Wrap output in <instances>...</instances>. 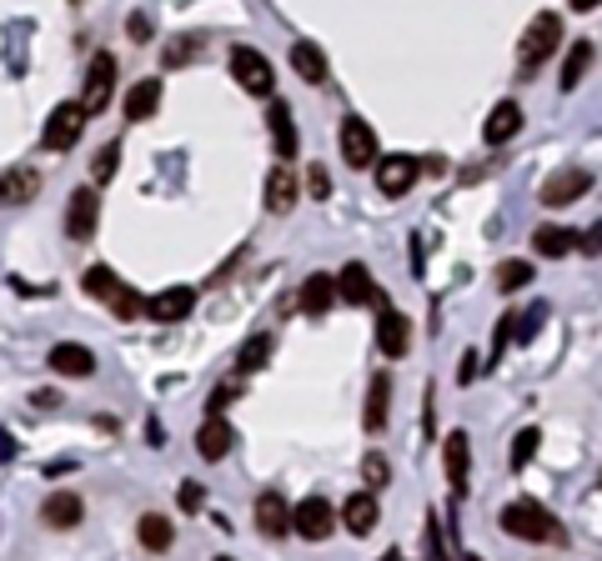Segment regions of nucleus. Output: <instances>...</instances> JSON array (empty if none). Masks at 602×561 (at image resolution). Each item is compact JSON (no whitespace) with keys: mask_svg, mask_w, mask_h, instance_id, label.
Returning <instances> with one entry per match:
<instances>
[{"mask_svg":"<svg viewBox=\"0 0 602 561\" xmlns=\"http://www.w3.org/2000/svg\"><path fill=\"white\" fill-rule=\"evenodd\" d=\"M502 531H512V536H522V541H547V546H562L567 541V531H562V521L542 506V501H512V506H502Z\"/></svg>","mask_w":602,"mask_h":561,"instance_id":"nucleus-1","label":"nucleus"},{"mask_svg":"<svg viewBox=\"0 0 602 561\" xmlns=\"http://www.w3.org/2000/svg\"><path fill=\"white\" fill-rule=\"evenodd\" d=\"M557 46H562V16H552V11L532 16V26H527L522 41H517V76H522V81L537 76V66L552 61Z\"/></svg>","mask_w":602,"mask_h":561,"instance_id":"nucleus-2","label":"nucleus"},{"mask_svg":"<svg viewBox=\"0 0 602 561\" xmlns=\"http://www.w3.org/2000/svg\"><path fill=\"white\" fill-rule=\"evenodd\" d=\"M81 286H86V296H91V301L111 306V311H116V321H136V316H141V306H146V301H141V296H136V291H131V286H126L111 266H91Z\"/></svg>","mask_w":602,"mask_h":561,"instance_id":"nucleus-3","label":"nucleus"},{"mask_svg":"<svg viewBox=\"0 0 602 561\" xmlns=\"http://www.w3.org/2000/svg\"><path fill=\"white\" fill-rule=\"evenodd\" d=\"M81 131H86V111H81V101H61V106L46 116L41 146H46V151H71V146L81 141Z\"/></svg>","mask_w":602,"mask_h":561,"instance_id":"nucleus-4","label":"nucleus"},{"mask_svg":"<svg viewBox=\"0 0 602 561\" xmlns=\"http://www.w3.org/2000/svg\"><path fill=\"white\" fill-rule=\"evenodd\" d=\"M111 96H116V56H111V51H101V56H91L81 111H86V116H101V111L111 106Z\"/></svg>","mask_w":602,"mask_h":561,"instance_id":"nucleus-5","label":"nucleus"},{"mask_svg":"<svg viewBox=\"0 0 602 561\" xmlns=\"http://www.w3.org/2000/svg\"><path fill=\"white\" fill-rule=\"evenodd\" d=\"M587 191H592V171H582V166H557V171L542 181L537 201H542V206H572V201H582Z\"/></svg>","mask_w":602,"mask_h":561,"instance_id":"nucleus-6","label":"nucleus"},{"mask_svg":"<svg viewBox=\"0 0 602 561\" xmlns=\"http://www.w3.org/2000/svg\"><path fill=\"white\" fill-rule=\"evenodd\" d=\"M291 531H301L307 541H327L337 531V506L327 496H307L301 506H291Z\"/></svg>","mask_w":602,"mask_h":561,"instance_id":"nucleus-7","label":"nucleus"},{"mask_svg":"<svg viewBox=\"0 0 602 561\" xmlns=\"http://www.w3.org/2000/svg\"><path fill=\"white\" fill-rule=\"evenodd\" d=\"M231 76H236V86L246 91V96H271V61L261 56V51H251V46H236L231 51Z\"/></svg>","mask_w":602,"mask_h":561,"instance_id":"nucleus-8","label":"nucleus"},{"mask_svg":"<svg viewBox=\"0 0 602 561\" xmlns=\"http://www.w3.org/2000/svg\"><path fill=\"white\" fill-rule=\"evenodd\" d=\"M337 141H342V161H347L352 171H367V166L377 161V131H372L362 116H347L342 131H337Z\"/></svg>","mask_w":602,"mask_h":561,"instance_id":"nucleus-9","label":"nucleus"},{"mask_svg":"<svg viewBox=\"0 0 602 561\" xmlns=\"http://www.w3.org/2000/svg\"><path fill=\"white\" fill-rule=\"evenodd\" d=\"M332 281H337V301H347V306H387V296L377 291V281L362 261H347L342 276H332Z\"/></svg>","mask_w":602,"mask_h":561,"instance_id":"nucleus-10","label":"nucleus"},{"mask_svg":"<svg viewBox=\"0 0 602 561\" xmlns=\"http://www.w3.org/2000/svg\"><path fill=\"white\" fill-rule=\"evenodd\" d=\"M96 226H101V196H96L91 186L71 191V206H66V236H71V241H91Z\"/></svg>","mask_w":602,"mask_h":561,"instance_id":"nucleus-11","label":"nucleus"},{"mask_svg":"<svg viewBox=\"0 0 602 561\" xmlns=\"http://www.w3.org/2000/svg\"><path fill=\"white\" fill-rule=\"evenodd\" d=\"M191 306H196V291H191V286H166V291H156L141 311H146L156 326H176V321L191 316Z\"/></svg>","mask_w":602,"mask_h":561,"instance_id":"nucleus-12","label":"nucleus"},{"mask_svg":"<svg viewBox=\"0 0 602 561\" xmlns=\"http://www.w3.org/2000/svg\"><path fill=\"white\" fill-rule=\"evenodd\" d=\"M417 176H422V161L417 156H387L382 166H377V191L382 196H407L412 186H417Z\"/></svg>","mask_w":602,"mask_h":561,"instance_id":"nucleus-13","label":"nucleus"},{"mask_svg":"<svg viewBox=\"0 0 602 561\" xmlns=\"http://www.w3.org/2000/svg\"><path fill=\"white\" fill-rule=\"evenodd\" d=\"M377 346H382V356H407L412 351V321L402 316V311H392V306H382V321H377Z\"/></svg>","mask_w":602,"mask_h":561,"instance_id":"nucleus-14","label":"nucleus"},{"mask_svg":"<svg viewBox=\"0 0 602 561\" xmlns=\"http://www.w3.org/2000/svg\"><path fill=\"white\" fill-rule=\"evenodd\" d=\"M251 516H256V531H261V536H286V531H291V506H286L281 491H261L256 506H251Z\"/></svg>","mask_w":602,"mask_h":561,"instance_id":"nucleus-15","label":"nucleus"},{"mask_svg":"<svg viewBox=\"0 0 602 561\" xmlns=\"http://www.w3.org/2000/svg\"><path fill=\"white\" fill-rule=\"evenodd\" d=\"M81 516H86V501H81L76 491H51V496L41 501V521H46V526H56V531L81 526Z\"/></svg>","mask_w":602,"mask_h":561,"instance_id":"nucleus-16","label":"nucleus"},{"mask_svg":"<svg viewBox=\"0 0 602 561\" xmlns=\"http://www.w3.org/2000/svg\"><path fill=\"white\" fill-rule=\"evenodd\" d=\"M517 131H522V106H517V101H497V106L487 111L482 141H487V146H507Z\"/></svg>","mask_w":602,"mask_h":561,"instance_id":"nucleus-17","label":"nucleus"},{"mask_svg":"<svg viewBox=\"0 0 602 561\" xmlns=\"http://www.w3.org/2000/svg\"><path fill=\"white\" fill-rule=\"evenodd\" d=\"M51 371H61V376H76V381H86L91 371H96V356H91V346H81V341H61V346H51Z\"/></svg>","mask_w":602,"mask_h":561,"instance_id":"nucleus-18","label":"nucleus"},{"mask_svg":"<svg viewBox=\"0 0 602 561\" xmlns=\"http://www.w3.org/2000/svg\"><path fill=\"white\" fill-rule=\"evenodd\" d=\"M231 446H236L231 421H226V416H206V426L196 431V451H201V461H221V456H231Z\"/></svg>","mask_w":602,"mask_h":561,"instance_id":"nucleus-19","label":"nucleus"},{"mask_svg":"<svg viewBox=\"0 0 602 561\" xmlns=\"http://www.w3.org/2000/svg\"><path fill=\"white\" fill-rule=\"evenodd\" d=\"M296 201H301L296 171H291V166H276V171L266 176V211H271V216H286Z\"/></svg>","mask_w":602,"mask_h":561,"instance_id":"nucleus-20","label":"nucleus"},{"mask_svg":"<svg viewBox=\"0 0 602 561\" xmlns=\"http://www.w3.org/2000/svg\"><path fill=\"white\" fill-rule=\"evenodd\" d=\"M291 71L301 76V81H307V86H327V56H322V46L317 41H296L291 46Z\"/></svg>","mask_w":602,"mask_h":561,"instance_id":"nucleus-21","label":"nucleus"},{"mask_svg":"<svg viewBox=\"0 0 602 561\" xmlns=\"http://www.w3.org/2000/svg\"><path fill=\"white\" fill-rule=\"evenodd\" d=\"M266 126H271L276 161L286 166V161L296 156V121H291V106H286V101H271V116H266Z\"/></svg>","mask_w":602,"mask_h":561,"instance_id":"nucleus-22","label":"nucleus"},{"mask_svg":"<svg viewBox=\"0 0 602 561\" xmlns=\"http://www.w3.org/2000/svg\"><path fill=\"white\" fill-rule=\"evenodd\" d=\"M337 306V281L332 276H307V281H301V311H307V316H327Z\"/></svg>","mask_w":602,"mask_h":561,"instance_id":"nucleus-23","label":"nucleus"},{"mask_svg":"<svg viewBox=\"0 0 602 561\" xmlns=\"http://www.w3.org/2000/svg\"><path fill=\"white\" fill-rule=\"evenodd\" d=\"M532 251L547 256V261H562V256L577 251V231H567V226H537L532 231Z\"/></svg>","mask_w":602,"mask_h":561,"instance_id":"nucleus-24","label":"nucleus"},{"mask_svg":"<svg viewBox=\"0 0 602 561\" xmlns=\"http://www.w3.org/2000/svg\"><path fill=\"white\" fill-rule=\"evenodd\" d=\"M467 471H472V446H467V431H452V436H447V481H452V491H457V496L467 491Z\"/></svg>","mask_w":602,"mask_h":561,"instance_id":"nucleus-25","label":"nucleus"},{"mask_svg":"<svg viewBox=\"0 0 602 561\" xmlns=\"http://www.w3.org/2000/svg\"><path fill=\"white\" fill-rule=\"evenodd\" d=\"M342 521H347V531H352V536H372V526H377V496H372V491L347 496Z\"/></svg>","mask_w":602,"mask_h":561,"instance_id":"nucleus-26","label":"nucleus"},{"mask_svg":"<svg viewBox=\"0 0 602 561\" xmlns=\"http://www.w3.org/2000/svg\"><path fill=\"white\" fill-rule=\"evenodd\" d=\"M161 111V81H136L126 91V121H151Z\"/></svg>","mask_w":602,"mask_h":561,"instance_id":"nucleus-27","label":"nucleus"},{"mask_svg":"<svg viewBox=\"0 0 602 561\" xmlns=\"http://www.w3.org/2000/svg\"><path fill=\"white\" fill-rule=\"evenodd\" d=\"M41 191V176L36 171H0V206H21Z\"/></svg>","mask_w":602,"mask_h":561,"instance_id":"nucleus-28","label":"nucleus"},{"mask_svg":"<svg viewBox=\"0 0 602 561\" xmlns=\"http://www.w3.org/2000/svg\"><path fill=\"white\" fill-rule=\"evenodd\" d=\"M387 401H392V381H387V376H372V386H367V411H362V426H367L372 436L387 426Z\"/></svg>","mask_w":602,"mask_h":561,"instance_id":"nucleus-29","label":"nucleus"},{"mask_svg":"<svg viewBox=\"0 0 602 561\" xmlns=\"http://www.w3.org/2000/svg\"><path fill=\"white\" fill-rule=\"evenodd\" d=\"M136 536H141V546H146V551H171V541H176V526H171L161 511H146V516L136 521Z\"/></svg>","mask_w":602,"mask_h":561,"instance_id":"nucleus-30","label":"nucleus"},{"mask_svg":"<svg viewBox=\"0 0 602 561\" xmlns=\"http://www.w3.org/2000/svg\"><path fill=\"white\" fill-rule=\"evenodd\" d=\"M587 66H592V41H577L572 51H567V61H562V91H577L582 86V76H587Z\"/></svg>","mask_w":602,"mask_h":561,"instance_id":"nucleus-31","label":"nucleus"},{"mask_svg":"<svg viewBox=\"0 0 602 561\" xmlns=\"http://www.w3.org/2000/svg\"><path fill=\"white\" fill-rule=\"evenodd\" d=\"M266 356H271V336H251V341L236 351V376L261 371V366H266Z\"/></svg>","mask_w":602,"mask_h":561,"instance_id":"nucleus-32","label":"nucleus"},{"mask_svg":"<svg viewBox=\"0 0 602 561\" xmlns=\"http://www.w3.org/2000/svg\"><path fill=\"white\" fill-rule=\"evenodd\" d=\"M532 281V261H502L497 266V291H522Z\"/></svg>","mask_w":602,"mask_h":561,"instance_id":"nucleus-33","label":"nucleus"},{"mask_svg":"<svg viewBox=\"0 0 602 561\" xmlns=\"http://www.w3.org/2000/svg\"><path fill=\"white\" fill-rule=\"evenodd\" d=\"M542 321H547V306H542V301H537V306H527L522 316H512V341H522V346H527V341L537 336V326H542Z\"/></svg>","mask_w":602,"mask_h":561,"instance_id":"nucleus-34","label":"nucleus"},{"mask_svg":"<svg viewBox=\"0 0 602 561\" xmlns=\"http://www.w3.org/2000/svg\"><path fill=\"white\" fill-rule=\"evenodd\" d=\"M362 481H367V491H382V486L392 481V466H387L382 451H367V456H362Z\"/></svg>","mask_w":602,"mask_h":561,"instance_id":"nucleus-35","label":"nucleus"},{"mask_svg":"<svg viewBox=\"0 0 602 561\" xmlns=\"http://www.w3.org/2000/svg\"><path fill=\"white\" fill-rule=\"evenodd\" d=\"M537 441H542V431H537V426H527V431H517V441H512V471H522V466L532 461V451H537Z\"/></svg>","mask_w":602,"mask_h":561,"instance_id":"nucleus-36","label":"nucleus"},{"mask_svg":"<svg viewBox=\"0 0 602 561\" xmlns=\"http://www.w3.org/2000/svg\"><path fill=\"white\" fill-rule=\"evenodd\" d=\"M116 161H121V146L111 141V146H106V151H101V156L91 161V181H96V186H106V181L116 176Z\"/></svg>","mask_w":602,"mask_h":561,"instance_id":"nucleus-37","label":"nucleus"},{"mask_svg":"<svg viewBox=\"0 0 602 561\" xmlns=\"http://www.w3.org/2000/svg\"><path fill=\"white\" fill-rule=\"evenodd\" d=\"M236 391H241V381H221V386H211V396H206V416H221V411L236 401Z\"/></svg>","mask_w":602,"mask_h":561,"instance_id":"nucleus-38","label":"nucleus"},{"mask_svg":"<svg viewBox=\"0 0 602 561\" xmlns=\"http://www.w3.org/2000/svg\"><path fill=\"white\" fill-rule=\"evenodd\" d=\"M507 346H512V316H502V321H497V336H492V366L502 361V351H507Z\"/></svg>","mask_w":602,"mask_h":561,"instance_id":"nucleus-39","label":"nucleus"},{"mask_svg":"<svg viewBox=\"0 0 602 561\" xmlns=\"http://www.w3.org/2000/svg\"><path fill=\"white\" fill-rule=\"evenodd\" d=\"M126 31H131L136 41H151V31H156V26H151V16H146V11H131V16H126Z\"/></svg>","mask_w":602,"mask_h":561,"instance_id":"nucleus-40","label":"nucleus"},{"mask_svg":"<svg viewBox=\"0 0 602 561\" xmlns=\"http://www.w3.org/2000/svg\"><path fill=\"white\" fill-rule=\"evenodd\" d=\"M577 251H582V256H602V221H597L592 231L577 236Z\"/></svg>","mask_w":602,"mask_h":561,"instance_id":"nucleus-41","label":"nucleus"},{"mask_svg":"<svg viewBox=\"0 0 602 561\" xmlns=\"http://www.w3.org/2000/svg\"><path fill=\"white\" fill-rule=\"evenodd\" d=\"M191 56H196V46H186V41H181V46H166V66H186Z\"/></svg>","mask_w":602,"mask_h":561,"instance_id":"nucleus-42","label":"nucleus"},{"mask_svg":"<svg viewBox=\"0 0 602 561\" xmlns=\"http://www.w3.org/2000/svg\"><path fill=\"white\" fill-rule=\"evenodd\" d=\"M307 186H312V196H317V201H327V191H332V186H327V171H322V166H312Z\"/></svg>","mask_w":602,"mask_h":561,"instance_id":"nucleus-43","label":"nucleus"},{"mask_svg":"<svg viewBox=\"0 0 602 561\" xmlns=\"http://www.w3.org/2000/svg\"><path fill=\"white\" fill-rule=\"evenodd\" d=\"M176 496H181V511H196V506H201V486H196V481H186Z\"/></svg>","mask_w":602,"mask_h":561,"instance_id":"nucleus-44","label":"nucleus"},{"mask_svg":"<svg viewBox=\"0 0 602 561\" xmlns=\"http://www.w3.org/2000/svg\"><path fill=\"white\" fill-rule=\"evenodd\" d=\"M477 361H482L477 351H467V356H462V366H457V381H462V386H467V381L477 376Z\"/></svg>","mask_w":602,"mask_h":561,"instance_id":"nucleus-45","label":"nucleus"},{"mask_svg":"<svg viewBox=\"0 0 602 561\" xmlns=\"http://www.w3.org/2000/svg\"><path fill=\"white\" fill-rule=\"evenodd\" d=\"M11 456H16V441H11V431H6V426H0V466H6Z\"/></svg>","mask_w":602,"mask_h":561,"instance_id":"nucleus-46","label":"nucleus"},{"mask_svg":"<svg viewBox=\"0 0 602 561\" xmlns=\"http://www.w3.org/2000/svg\"><path fill=\"white\" fill-rule=\"evenodd\" d=\"M572 11H592V6H602V0H567Z\"/></svg>","mask_w":602,"mask_h":561,"instance_id":"nucleus-47","label":"nucleus"},{"mask_svg":"<svg viewBox=\"0 0 602 561\" xmlns=\"http://www.w3.org/2000/svg\"><path fill=\"white\" fill-rule=\"evenodd\" d=\"M216 561H231V556H216Z\"/></svg>","mask_w":602,"mask_h":561,"instance_id":"nucleus-48","label":"nucleus"}]
</instances>
